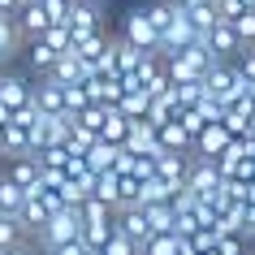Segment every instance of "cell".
Masks as SVG:
<instances>
[{"mask_svg":"<svg viewBox=\"0 0 255 255\" xmlns=\"http://www.w3.org/2000/svg\"><path fill=\"white\" fill-rule=\"evenodd\" d=\"M78 234H82V212L74 208V203H65L61 212H52V216H48V225H43L39 234H35V238H39V247H43V251H52V247H61V242L78 238Z\"/></svg>","mask_w":255,"mask_h":255,"instance_id":"cell-1","label":"cell"},{"mask_svg":"<svg viewBox=\"0 0 255 255\" xmlns=\"http://www.w3.org/2000/svg\"><path fill=\"white\" fill-rule=\"evenodd\" d=\"M121 39H130L134 48L160 56V30L151 26L147 9H130V13H126V22H121Z\"/></svg>","mask_w":255,"mask_h":255,"instance_id":"cell-2","label":"cell"},{"mask_svg":"<svg viewBox=\"0 0 255 255\" xmlns=\"http://www.w3.org/2000/svg\"><path fill=\"white\" fill-rule=\"evenodd\" d=\"M30 104L39 113H65V87L52 78V74H39L30 82Z\"/></svg>","mask_w":255,"mask_h":255,"instance_id":"cell-3","label":"cell"},{"mask_svg":"<svg viewBox=\"0 0 255 255\" xmlns=\"http://www.w3.org/2000/svg\"><path fill=\"white\" fill-rule=\"evenodd\" d=\"M190 39H199V30L190 26V17H186V9L177 4V13H173V22L160 30V56H169V52H182Z\"/></svg>","mask_w":255,"mask_h":255,"instance_id":"cell-4","label":"cell"},{"mask_svg":"<svg viewBox=\"0 0 255 255\" xmlns=\"http://www.w3.org/2000/svg\"><path fill=\"white\" fill-rule=\"evenodd\" d=\"M208 39V48H212L221 61H234V56L242 52V39H238V30H234V22H225V17H216V26L203 35Z\"/></svg>","mask_w":255,"mask_h":255,"instance_id":"cell-5","label":"cell"},{"mask_svg":"<svg viewBox=\"0 0 255 255\" xmlns=\"http://www.w3.org/2000/svg\"><path fill=\"white\" fill-rule=\"evenodd\" d=\"M186 169H190V151H169V147H156V173L164 182L182 186L186 182Z\"/></svg>","mask_w":255,"mask_h":255,"instance_id":"cell-6","label":"cell"},{"mask_svg":"<svg viewBox=\"0 0 255 255\" xmlns=\"http://www.w3.org/2000/svg\"><path fill=\"white\" fill-rule=\"evenodd\" d=\"M229 138H234V134H229L221 121H208L199 134H195V147H190V151H195V156H212V160H216V156L229 147Z\"/></svg>","mask_w":255,"mask_h":255,"instance_id":"cell-7","label":"cell"},{"mask_svg":"<svg viewBox=\"0 0 255 255\" xmlns=\"http://www.w3.org/2000/svg\"><path fill=\"white\" fill-rule=\"evenodd\" d=\"M17 30H22V43L26 39H39L43 30H48V13H43L39 0H22V9H17Z\"/></svg>","mask_w":255,"mask_h":255,"instance_id":"cell-8","label":"cell"},{"mask_svg":"<svg viewBox=\"0 0 255 255\" xmlns=\"http://www.w3.org/2000/svg\"><path fill=\"white\" fill-rule=\"evenodd\" d=\"M17 225H22V234H39L43 225H48V208H43V199H39V190H35V195H26V199H22V208H17Z\"/></svg>","mask_w":255,"mask_h":255,"instance_id":"cell-9","label":"cell"},{"mask_svg":"<svg viewBox=\"0 0 255 255\" xmlns=\"http://www.w3.org/2000/svg\"><path fill=\"white\" fill-rule=\"evenodd\" d=\"M4 173L13 177L17 186L26 190V195H35V190H39V160H35V156H13V160H9V169H4Z\"/></svg>","mask_w":255,"mask_h":255,"instance_id":"cell-10","label":"cell"},{"mask_svg":"<svg viewBox=\"0 0 255 255\" xmlns=\"http://www.w3.org/2000/svg\"><path fill=\"white\" fill-rule=\"evenodd\" d=\"M30 100V78H22V74H9V69H0V104H26Z\"/></svg>","mask_w":255,"mask_h":255,"instance_id":"cell-11","label":"cell"},{"mask_svg":"<svg viewBox=\"0 0 255 255\" xmlns=\"http://www.w3.org/2000/svg\"><path fill=\"white\" fill-rule=\"evenodd\" d=\"M100 4L95 0H74V9H69V30H74V39L78 35H87V30H95L100 26Z\"/></svg>","mask_w":255,"mask_h":255,"instance_id":"cell-12","label":"cell"},{"mask_svg":"<svg viewBox=\"0 0 255 255\" xmlns=\"http://www.w3.org/2000/svg\"><path fill=\"white\" fill-rule=\"evenodd\" d=\"M156 143L169 147V151H190V147H195V138L186 134V126H182L177 117H169L164 126H156Z\"/></svg>","mask_w":255,"mask_h":255,"instance_id":"cell-13","label":"cell"},{"mask_svg":"<svg viewBox=\"0 0 255 255\" xmlns=\"http://www.w3.org/2000/svg\"><path fill=\"white\" fill-rule=\"evenodd\" d=\"M126 151H156L160 143H156V126H151L147 117H134L130 121V134H126V143H121Z\"/></svg>","mask_w":255,"mask_h":255,"instance_id":"cell-14","label":"cell"},{"mask_svg":"<svg viewBox=\"0 0 255 255\" xmlns=\"http://www.w3.org/2000/svg\"><path fill=\"white\" fill-rule=\"evenodd\" d=\"M56 82H82L87 78V65H82V56L69 48V52H56V61H52V69H48Z\"/></svg>","mask_w":255,"mask_h":255,"instance_id":"cell-15","label":"cell"},{"mask_svg":"<svg viewBox=\"0 0 255 255\" xmlns=\"http://www.w3.org/2000/svg\"><path fill=\"white\" fill-rule=\"evenodd\" d=\"M30 151V126H17V121H9L4 126V134H0V156H26Z\"/></svg>","mask_w":255,"mask_h":255,"instance_id":"cell-16","label":"cell"},{"mask_svg":"<svg viewBox=\"0 0 255 255\" xmlns=\"http://www.w3.org/2000/svg\"><path fill=\"white\" fill-rule=\"evenodd\" d=\"M22 56H26V69L35 74V78H39V74H48V69H52V61H56V52H52L43 39H26V43H22Z\"/></svg>","mask_w":255,"mask_h":255,"instance_id":"cell-17","label":"cell"},{"mask_svg":"<svg viewBox=\"0 0 255 255\" xmlns=\"http://www.w3.org/2000/svg\"><path fill=\"white\" fill-rule=\"evenodd\" d=\"M22 52V30H17V17L13 13H0V65L9 56Z\"/></svg>","mask_w":255,"mask_h":255,"instance_id":"cell-18","label":"cell"},{"mask_svg":"<svg viewBox=\"0 0 255 255\" xmlns=\"http://www.w3.org/2000/svg\"><path fill=\"white\" fill-rule=\"evenodd\" d=\"M117 151H121V143H108V138H95L91 147H87V164H91L95 173H104V169H113V164H117Z\"/></svg>","mask_w":255,"mask_h":255,"instance_id":"cell-19","label":"cell"},{"mask_svg":"<svg viewBox=\"0 0 255 255\" xmlns=\"http://www.w3.org/2000/svg\"><path fill=\"white\" fill-rule=\"evenodd\" d=\"M108 39H113V35H104V26H95V30H87V35L74 39V52H78L82 61H95V56L108 48Z\"/></svg>","mask_w":255,"mask_h":255,"instance_id":"cell-20","label":"cell"},{"mask_svg":"<svg viewBox=\"0 0 255 255\" xmlns=\"http://www.w3.org/2000/svg\"><path fill=\"white\" fill-rule=\"evenodd\" d=\"M186 17H190V26L199 30V35H208V30L216 26V17H221V13H216L212 0H199V4H190V9H186Z\"/></svg>","mask_w":255,"mask_h":255,"instance_id":"cell-21","label":"cell"},{"mask_svg":"<svg viewBox=\"0 0 255 255\" xmlns=\"http://www.w3.org/2000/svg\"><path fill=\"white\" fill-rule=\"evenodd\" d=\"M39 39L48 43L52 52H69V48H74V30H69V22H48V30H43Z\"/></svg>","mask_w":255,"mask_h":255,"instance_id":"cell-22","label":"cell"},{"mask_svg":"<svg viewBox=\"0 0 255 255\" xmlns=\"http://www.w3.org/2000/svg\"><path fill=\"white\" fill-rule=\"evenodd\" d=\"M147 104H151V95L143 91V87H134V91H121V100H117V108H121L130 121L143 117V113H147Z\"/></svg>","mask_w":255,"mask_h":255,"instance_id":"cell-23","label":"cell"},{"mask_svg":"<svg viewBox=\"0 0 255 255\" xmlns=\"http://www.w3.org/2000/svg\"><path fill=\"white\" fill-rule=\"evenodd\" d=\"M91 195L117 208V169H104V173H95V186H91Z\"/></svg>","mask_w":255,"mask_h":255,"instance_id":"cell-24","label":"cell"},{"mask_svg":"<svg viewBox=\"0 0 255 255\" xmlns=\"http://www.w3.org/2000/svg\"><path fill=\"white\" fill-rule=\"evenodd\" d=\"M61 87H65V113H78V108L95 104L91 91H87V82H61Z\"/></svg>","mask_w":255,"mask_h":255,"instance_id":"cell-25","label":"cell"},{"mask_svg":"<svg viewBox=\"0 0 255 255\" xmlns=\"http://www.w3.org/2000/svg\"><path fill=\"white\" fill-rule=\"evenodd\" d=\"M113 234V221H82V242L87 247H104Z\"/></svg>","mask_w":255,"mask_h":255,"instance_id":"cell-26","label":"cell"},{"mask_svg":"<svg viewBox=\"0 0 255 255\" xmlns=\"http://www.w3.org/2000/svg\"><path fill=\"white\" fill-rule=\"evenodd\" d=\"M234 30H238L242 48H251V43H255V9H251V4H247V9L234 17Z\"/></svg>","mask_w":255,"mask_h":255,"instance_id":"cell-27","label":"cell"},{"mask_svg":"<svg viewBox=\"0 0 255 255\" xmlns=\"http://www.w3.org/2000/svg\"><path fill=\"white\" fill-rule=\"evenodd\" d=\"M104 255H138V242L126 238L121 229H113V234H108V242H104Z\"/></svg>","mask_w":255,"mask_h":255,"instance_id":"cell-28","label":"cell"},{"mask_svg":"<svg viewBox=\"0 0 255 255\" xmlns=\"http://www.w3.org/2000/svg\"><path fill=\"white\" fill-rule=\"evenodd\" d=\"M173 91H177V104H182V108H190V104H199V95H203V78L173 82Z\"/></svg>","mask_w":255,"mask_h":255,"instance_id":"cell-29","label":"cell"},{"mask_svg":"<svg viewBox=\"0 0 255 255\" xmlns=\"http://www.w3.org/2000/svg\"><path fill=\"white\" fill-rule=\"evenodd\" d=\"M104 113H108V104H87V108H78L74 117H78L82 126H91L95 134H100V126H104Z\"/></svg>","mask_w":255,"mask_h":255,"instance_id":"cell-30","label":"cell"},{"mask_svg":"<svg viewBox=\"0 0 255 255\" xmlns=\"http://www.w3.org/2000/svg\"><path fill=\"white\" fill-rule=\"evenodd\" d=\"M17 238H26L22 225H17V216H0V251H4V247H13Z\"/></svg>","mask_w":255,"mask_h":255,"instance_id":"cell-31","label":"cell"},{"mask_svg":"<svg viewBox=\"0 0 255 255\" xmlns=\"http://www.w3.org/2000/svg\"><path fill=\"white\" fill-rule=\"evenodd\" d=\"M48 22H69V9H74V0H39Z\"/></svg>","mask_w":255,"mask_h":255,"instance_id":"cell-32","label":"cell"},{"mask_svg":"<svg viewBox=\"0 0 255 255\" xmlns=\"http://www.w3.org/2000/svg\"><path fill=\"white\" fill-rule=\"evenodd\" d=\"M242 238H255V203H242Z\"/></svg>","mask_w":255,"mask_h":255,"instance_id":"cell-33","label":"cell"},{"mask_svg":"<svg viewBox=\"0 0 255 255\" xmlns=\"http://www.w3.org/2000/svg\"><path fill=\"white\" fill-rule=\"evenodd\" d=\"M0 255H39V251H35V247H30L26 238H17L13 247H4V251H0Z\"/></svg>","mask_w":255,"mask_h":255,"instance_id":"cell-34","label":"cell"},{"mask_svg":"<svg viewBox=\"0 0 255 255\" xmlns=\"http://www.w3.org/2000/svg\"><path fill=\"white\" fill-rule=\"evenodd\" d=\"M177 255H199V251H195V242H190V238H177Z\"/></svg>","mask_w":255,"mask_h":255,"instance_id":"cell-35","label":"cell"},{"mask_svg":"<svg viewBox=\"0 0 255 255\" xmlns=\"http://www.w3.org/2000/svg\"><path fill=\"white\" fill-rule=\"evenodd\" d=\"M22 9V0H0V13H17Z\"/></svg>","mask_w":255,"mask_h":255,"instance_id":"cell-36","label":"cell"},{"mask_svg":"<svg viewBox=\"0 0 255 255\" xmlns=\"http://www.w3.org/2000/svg\"><path fill=\"white\" fill-rule=\"evenodd\" d=\"M82 255H104V247H87V251H82Z\"/></svg>","mask_w":255,"mask_h":255,"instance_id":"cell-37","label":"cell"},{"mask_svg":"<svg viewBox=\"0 0 255 255\" xmlns=\"http://www.w3.org/2000/svg\"><path fill=\"white\" fill-rule=\"evenodd\" d=\"M177 4H182V9H190V4H199V0H177Z\"/></svg>","mask_w":255,"mask_h":255,"instance_id":"cell-38","label":"cell"},{"mask_svg":"<svg viewBox=\"0 0 255 255\" xmlns=\"http://www.w3.org/2000/svg\"><path fill=\"white\" fill-rule=\"evenodd\" d=\"M203 255H221V251H216V247H212V251H203Z\"/></svg>","mask_w":255,"mask_h":255,"instance_id":"cell-39","label":"cell"},{"mask_svg":"<svg viewBox=\"0 0 255 255\" xmlns=\"http://www.w3.org/2000/svg\"><path fill=\"white\" fill-rule=\"evenodd\" d=\"M251 126H255V104H251Z\"/></svg>","mask_w":255,"mask_h":255,"instance_id":"cell-40","label":"cell"},{"mask_svg":"<svg viewBox=\"0 0 255 255\" xmlns=\"http://www.w3.org/2000/svg\"><path fill=\"white\" fill-rule=\"evenodd\" d=\"M251 48H255V43H251Z\"/></svg>","mask_w":255,"mask_h":255,"instance_id":"cell-41","label":"cell"},{"mask_svg":"<svg viewBox=\"0 0 255 255\" xmlns=\"http://www.w3.org/2000/svg\"><path fill=\"white\" fill-rule=\"evenodd\" d=\"M251 255H255V251H251Z\"/></svg>","mask_w":255,"mask_h":255,"instance_id":"cell-42","label":"cell"}]
</instances>
